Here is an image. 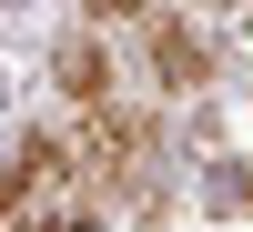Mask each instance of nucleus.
<instances>
[{
    "mask_svg": "<svg viewBox=\"0 0 253 232\" xmlns=\"http://www.w3.org/2000/svg\"><path fill=\"white\" fill-rule=\"evenodd\" d=\"M0 232H101V182L91 152L61 132H31L0 162Z\"/></svg>",
    "mask_w": 253,
    "mask_h": 232,
    "instance_id": "1",
    "label": "nucleus"
}]
</instances>
